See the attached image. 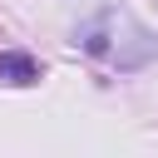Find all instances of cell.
<instances>
[{"label": "cell", "mask_w": 158, "mask_h": 158, "mask_svg": "<svg viewBox=\"0 0 158 158\" xmlns=\"http://www.w3.org/2000/svg\"><path fill=\"white\" fill-rule=\"evenodd\" d=\"M74 44H79L89 59L109 64V69H143V64L158 54L153 30L138 25V15H133V10H118V5L89 15V20L74 30Z\"/></svg>", "instance_id": "obj_1"}, {"label": "cell", "mask_w": 158, "mask_h": 158, "mask_svg": "<svg viewBox=\"0 0 158 158\" xmlns=\"http://www.w3.org/2000/svg\"><path fill=\"white\" fill-rule=\"evenodd\" d=\"M0 84H40V64L25 49H5L0 54Z\"/></svg>", "instance_id": "obj_2"}]
</instances>
